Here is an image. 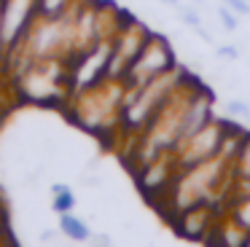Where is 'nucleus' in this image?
Listing matches in <instances>:
<instances>
[{
    "mask_svg": "<svg viewBox=\"0 0 250 247\" xmlns=\"http://www.w3.org/2000/svg\"><path fill=\"white\" fill-rule=\"evenodd\" d=\"M226 110L231 113L234 118H250V105H248V102H242V100H231L226 105Z\"/></svg>",
    "mask_w": 250,
    "mask_h": 247,
    "instance_id": "39448f33",
    "label": "nucleus"
},
{
    "mask_svg": "<svg viewBox=\"0 0 250 247\" xmlns=\"http://www.w3.org/2000/svg\"><path fill=\"white\" fill-rule=\"evenodd\" d=\"M194 3H202V0H194Z\"/></svg>",
    "mask_w": 250,
    "mask_h": 247,
    "instance_id": "ddd939ff",
    "label": "nucleus"
},
{
    "mask_svg": "<svg viewBox=\"0 0 250 247\" xmlns=\"http://www.w3.org/2000/svg\"><path fill=\"white\" fill-rule=\"evenodd\" d=\"M180 19H183L186 24H191V27H199V14L191 11V8H180Z\"/></svg>",
    "mask_w": 250,
    "mask_h": 247,
    "instance_id": "9d476101",
    "label": "nucleus"
},
{
    "mask_svg": "<svg viewBox=\"0 0 250 247\" xmlns=\"http://www.w3.org/2000/svg\"><path fill=\"white\" fill-rule=\"evenodd\" d=\"M223 3L231 5V11H237V14H242V16L250 14V3H248V0H223Z\"/></svg>",
    "mask_w": 250,
    "mask_h": 247,
    "instance_id": "1a4fd4ad",
    "label": "nucleus"
},
{
    "mask_svg": "<svg viewBox=\"0 0 250 247\" xmlns=\"http://www.w3.org/2000/svg\"><path fill=\"white\" fill-rule=\"evenodd\" d=\"M215 54L221 59H239V48L237 46H218Z\"/></svg>",
    "mask_w": 250,
    "mask_h": 247,
    "instance_id": "6e6552de",
    "label": "nucleus"
},
{
    "mask_svg": "<svg viewBox=\"0 0 250 247\" xmlns=\"http://www.w3.org/2000/svg\"><path fill=\"white\" fill-rule=\"evenodd\" d=\"M175 67V57H172V48L169 43L164 41L162 35H151L143 41L140 51L135 54L129 70L124 75V86L126 89H137V86H146L148 81L159 78V75L169 73Z\"/></svg>",
    "mask_w": 250,
    "mask_h": 247,
    "instance_id": "f257e3e1",
    "label": "nucleus"
},
{
    "mask_svg": "<svg viewBox=\"0 0 250 247\" xmlns=\"http://www.w3.org/2000/svg\"><path fill=\"white\" fill-rule=\"evenodd\" d=\"M51 193H54V202H51V209L54 212H70L73 207H76V196H73V191L65 185V183H57V185H51Z\"/></svg>",
    "mask_w": 250,
    "mask_h": 247,
    "instance_id": "20e7f679",
    "label": "nucleus"
},
{
    "mask_svg": "<svg viewBox=\"0 0 250 247\" xmlns=\"http://www.w3.org/2000/svg\"><path fill=\"white\" fill-rule=\"evenodd\" d=\"M237 223L250 234V199H242V204L237 207Z\"/></svg>",
    "mask_w": 250,
    "mask_h": 247,
    "instance_id": "423d86ee",
    "label": "nucleus"
},
{
    "mask_svg": "<svg viewBox=\"0 0 250 247\" xmlns=\"http://www.w3.org/2000/svg\"><path fill=\"white\" fill-rule=\"evenodd\" d=\"M194 30L199 32V35H202V41H205V43H212V35H210V32H207V30H205V27H202V24H199V27H194Z\"/></svg>",
    "mask_w": 250,
    "mask_h": 247,
    "instance_id": "9b49d317",
    "label": "nucleus"
},
{
    "mask_svg": "<svg viewBox=\"0 0 250 247\" xmlns=\"http://www.w3.org/2000/svg\"><path fill=\"white\" fill-rule=\"evenodd\" d=\"M218 19L223 21V27H226L229 32H234L239 27V21H237V16L231 14V5H226V8H218Z\"/></svg>",
    "mask_w": 250,
    "mask_h": 247,
    "instance_id": "0eeeda50",
    "label": "nucleus"
},
{
    "mask_svg": "<svg viewBox=\"0 0 250 247\" xmlns=\"http://www.w3.org/2000/svg\"><path fill=\"white\" fill-rule=\"evenodd\" d=\"M164 3H169V5H178V8H180V3H178V0H164Z\"/></svg>",
    "mask_w": 250,
    "mask_h": 247,
    "instance_id": "f8f14e48",
    "label": "nucleus"
},
{
    "mask_svg": "<svg viewBox=\"0 0 250 247\" xmlns=\"http://www.w3.org/2000/svg\"><path fill=\"white\" fill-rule=\"evenodd\" d=\"M60 231L67 236V239H73V242H86V239H92V231H89V226L83 223L81 218L70 215V212H62V215H60Z\"/></svg>",
    "mask_w": 250,
    "mask_h": 247,
    "instance_id": "f03ea898",
    "label": "nucleus"
},
{
    "mask_svg": "<svg viewBox=\"0 0 250 247\" xmlns=\"http://www.w3.org/2000/svg\"><path fill=\"white\" fill-rule=\"evenodd\" d=\"M76 8V0H38V16L43 19H62Z\"/></svg>",
    "mask_w": 250,
    "mask_h": 247,
    "instance_id": "7ed1b4c3",
    "label": "nucleus"
},
{
    "mask_svg": "<svg viewBox=\"0 0 250 247\" xmlns=\"http://www.w3.org/2000/svg\"><path fill=\"white\" fill-rule=\"evenodd\" d=\"M0 218H6V215H0Z\"/></svg>",
    "mask_w": 250,
    "mask_h": 247,
    "instance_id": "4468645a",
    "label": "nucleus"
}]
</instances>
